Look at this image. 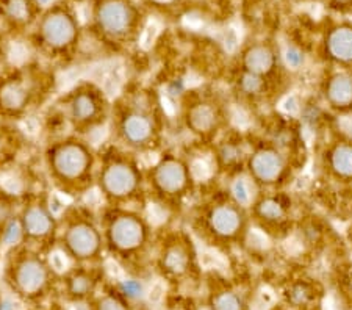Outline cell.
<instances>
[{
	"label": "cell",
	"instance_id": "obj_19",
	"mask_svg": "<svg viewBox=\"0 0 352 310\" xmlns=\"http://www.w3.org/2000/svg\"><path fill=\"white\" fill-rule=\"evenodd\" d=\"M24 89H21L19 87H8L3 89V102L7 107H21L24 104Z\"/></svg>",
	"mask_w": 352,
	"mask_h": 310
},
{
	"label": "cell",
	"instance_id": "obj_35",
	"mask_svg": "<svg viewBox=\"0 0 352 310\" xmlns=\"http://www.w3.org/2000/svg\"><path fill=\"white\" fill-rule=\"evenodd\" d=\"M282 110L289 113V115L296 113L299 110V105H298L296 98H294V96H288V98L282 102Z\"/></svg>",
	"mask_w": 352,
	"mask_h": 310
},
{
	"label": "cell",
	"instance_id": "obj_33",
	"mask_svg": "<svg viewBox=\"0 0 352 310\" xmlns=\"http://www.w3.org/2000/svg\"><path fill=\"white\" fill-rule=\"evenodd\" d=\"M98 310H124V307L121 302L113 300V298H105V300L100 301Z\"/></svg>",
	"mask_w": 352,
	"mask_h": 310
},
{
	"label": "cell",
	"instance_id": "obj_34",
	"mask_svg": "<svg viewBox=\"0 0 352 310\" xmlns=\"http://www.w3.org/2000/svg\"><path fill=\"white\" fill-rule=\"evenodd\" d=\"M163 293H164V287H163L162 282L158 280V282H155L154 285H152V289H151V291H149V300H151L152 302H158V301L162 300Z\"/></svg>",
	"mask_w": 352,
	"mask_h": 310
},
{
	"label": "cell",
	"instance_id": "obj_1",
	"mask_svg": "<svg viewBox=\"0 0 352 310\" xmlns=\"http://www.w3.org/2000/svg\"><path fill=\"white\" fill-rule=\"evenodd\" d=\"M136 10L132 0H100L94 19L107 35L124 36L135 24Z\"/></svg>",
	"mask_w": 352,
	"mask_h": 310
},
{
	"label": "cell",
	"instance_id": "obj_29",
	"mask_svg": "<svg viewBox=\"0 0 352 310\" xmlns=\"http://www.w3.org/2000/svg\"><path fill=\"white\" fill-rule=\"evenodd\" d=\"M191 171L197 179H207L210 176V173H212V168H210L206 160H197L195 162V165H192Z\"/></svg>",
	"mask_w": 352,
	"mask_h": 310
},
{
	"label": "cell",
	"instance_id": "obj_22",
	"mask_svg": "<svg viewBox=\"0 0 352 310\" xmlns=\"http://www.w3.org/2000/svg\"><path fill=\"white\" fill-rule=\"evenodd\" d=\"M263 88V83L260 80L258 77H255L252 74H249L243 78V89L249 94H255V93H260Z\"/></svg>",
	"mask_w": 352,
	"mask_h": 310
},
{
	"label": "cell",
	"instance_id": "obj_11",
	"mask_svg": "<svg viewBox=\"0 0 352 310\" xmlns=\"http://www.w3.org/2000/svg\"><path fill=\"white\" fill-rule=\"evenodd\" d=\"M116 240L118 245L124 247H132L136 245V241L141 239V230L138 224L133 221H124L116 225Z\"/></svg>",
	"mask_w": 352,
	"mask_h": 310
},
{
	"label": "cell",
	"instance_id": "obj_37",
	"mask_svg": "<svg viewBox=\"0 0 352 310\" xmlns=\"http://www.w3.org/2000/svg\"><path fill=\"white\" fill-rule=\"evenodd\" d=\"M122 289H124V291L129 293L130 296H136V295H138V293L141 291V285L138 284V282L129 280V282H124Z\"/></svg>",
	"mask_w": 352,
	"mask_h": 310
},
{
	"label": "cell",
	"instance_id": "obj_31",
	"mask_svg": "<svg viewBox=\"0 0 352 310\" xmlns=\"http://www.w3.org/2000/svg\"><path fill=\"white\" fill-rule=\"evenodd\" d=\"M155 36H157V27L155 25L146 27V30H143V36H141V44H143L144 47H149L151 44L154 43Z\"/></svg>",
	"mask_w": 352,
	"mask_h": 310
},
{
	"label": "cell",
	"instance_id": "obj_27",
	"mask_svg": "<svg viewBox=\"0 0 352 310\" xmlns=\"http://www.w3.org/2000/svg\"><path fill=\"white\" fill-rule=\"evenodd\" d=\"M202 263L206 265V267H210V268L224 267L223 258H221L218 254H214L212 251H204L202 252Z\"/></svg>",
	"mask_w": 352,
	"mask_h": 310
},
{
	"label": "cell",
	"instance_id": "obj_39",
	"mask_svg": "<svg viewBox=\"0 0 352 310\" xmlns=\"http://www.w3.org/2000/svg\"><path fill=\"white\" fill-rule=\"evenodd\" d=\"M3 185H5V188H8L10 191H13V193H16V191L21 190L19 180H16V179H13V177L3 179Z\"/></svg>",
	"mask_w": 352,
	"mask_h": 310
},
{
	"label": "cell",
	"instance_id": "obj_5",
	"mask_svg": "<svg viewBox=\"0 0 352 310\" xmlns=\"http://www.w3.org/2000/svg\"><path fill=\"white\" fill-rule=\"evenodd\" d=\"M254 169L260 179L271 182L279 176L282 169V159L274 152H262L254 159Z\"/></svg>",
	"mask_w": 352,
	"mask_h": 310
},
{
	"label": "cell",
	"instance_id": "obj_14",
	"mask_svg": "<svg viewBox=\"0 0 352 310\" xmlns=\"http://www.w3.org/2000/svg\"><path fill=\"white\" fill-rule=\"evenodd\" d=\"M65 157L60 159V168L63 169V173L66 174H78L83 169L85 165V159L83 154L76 151V149H67L63 152Z\"/></svg>",
	"mask_w": 352,
	"mask_h": 310
},
{
	"label": "cell",
	"instance_id": "obj_18",
	"mask_svg": "<svg viewBox=\"0 0 352 310\" xmlns=\"http://www.w3.org/2000/svg\"><path fill=\"white\" fill-rule=\"evenodd\" d=\"M214 310H241L240 298L234 293H224L214 300Z\"/></svg>",
	"mask_w": 352,
	"mask_h": 310
},
{
	"label": "cell",
	"instance_id": "obj_3",
	"mask_svg": "<svg viewBox=\"0 0 352 310\" xmlns=\"http://www.w3.org/2000/svg\"><path fill=\"white\" fill-rule=\"evenodd\" d=\"M326 50L332 58L349 63L352 61V24L342 22L326 33Z\"/></svg>",
	"mask_w": 352,
	"mask_h": 310
},
{
	"label": "cell",
	"instance_id": "obj_7",
	"mask_svg": "<svg viewBox=\"0 0 352 310\" xmlns=\"http://www.w3.org/2000/svg\"><path fill=\"white\" fill-rule=\"evenodd\" d=\"M329 96H331L333 104H349L352 100V78L346 76L333 78L331 88H329Z\"/></svg>",
	"mask_w": 352,
	"mask_h": 310
},
{
	"label": "cell",
	"instance_id": "obj_21",
	"mask_svg": "<svg viewBox=\"0 0 352 310\" xmlns=\"http://www.w3.org/2000/svg\"><path fill=\"white\" fill-rule=\"evenodd\" d=\"M232 190H234V195H235L236 201L240 202V204H248L251 195H249V187H248L246 180L238 179L236 182L234 184V188H232Z\"/></svg>",
	"mask_w": 352,
	"mask_h": 310
},
{
	"label": "cell",
	"instance_id": "obj_45",
	"mask_svg": "<svg viewBox=\"0 0 352 310\" xmlns=\"http://www.w3.org/2000/svg\"><path fill=\"white\" fill-rule=\"evenodd\" d=\"M344 127H346V131H349V132H352V120L349 118L348 121L344 122Z\"/></svg>",
	"mask_w": 352,
	"mask_h": 310
},
{
	"label": "cell",
	"instance_id": "obj_32",
	"mask_svg": "<svg viewBox=\"0 0 352 310\" xmlns=\"http://www.w3.org/2000/svg\"><path fill=\"white\" fill-rule=\"evenodd\" d=\"M146 2L155 8H173L177 7L184 0H146Z\"/></svg>",
	"mask_w": 352,
	"mask_h": 310
},
{
	"label": "cell",
	"instance_id": "obj_4",
	"mask_svg": "<svg viewBox=\"0 0 352 310\" xmlns=\"http://www.w3.org/2000/svg\"><path fill=\"white\" fill-rule=\"evenodd\" d=\"M45 282L44 269L38 263H25L22 265L18 274V284L25 293L38 291Z\"/></svg>",
	"mask_w": 352,
	"mask_h": 310
},
{
	"label": "cell",
	"instance_id": "obj_9",
	"mask_svg": "<svg viewBox=\"0 0 352 310\" xmlns=\"http://www.w3.org/2000/svg\"><path fill=\"white\" fill-rule=\"evenodd\" d=\"M238 225V215L232 208H218L213 213V228L221 234L235 232Z\"/></svg>",
	"mask_w": 352,
	"mask_h": 310
},
{
	"label": "cell",
	"instance_id": "obj_28",
	"mask_svg": "<svg viewBox=\"0 0 352 310\" xmlns=\"http://www.w3.org/2000/svg\"><path fill=\"white\" fill-rule=\"evenodd\" d=\"M212 118H213L212 113H210L207 109H204V110H197L192 120H195V124L199 129H207L213 121Z\"/></svg>",
	"mask_w": 352,
	"mask_h": 310
},
{
	"label": "cell",
	"instance_id": "obj_8",
	"mask_svg": "<svg viewBox=\"0 0 352 310\" xmlns=\"http://www.w3.org/2000/svg\"><path fill=\"white\" fill-rule=\"evenodd\" d=\"M72 250L80 254V256H88L96 247V236L88 228H78L74 230L69 236Z\"/></svg>",
	"mask_w": 352,
	"mask_h": 310
},
{
	"label": "cell",
	"instance_id": "obj_16",
	"mask_svg": "<svg viewBox=\"0 0 352 310\" xmlns=\"http://www.w3.org/2000/svg\"><path fill=\"white\" fill-rule=\"evenodd\" d=\"M126 129H127L126 132L129 133V137L135 141L144 140L147 135H149V124L138 116H133V120H130L126 124Z\"/></svg>",
	"mask_w": 352,
	"mask_h": 310
},
{
	"label": "cell",
	"instance_id": "obj_2",
	"mask_svg": "<svg viewBox=\"0 0 352 310\" xmlns=\"http://www.w3.org/2000/svg\"><path fill=\"white\" fill-rule=\"evenodd\" d=\"M41 33L45 41L54 47L71 44L77 33V22L66 10H54L41 22Z\"/></svg>",
	"mask_w": 352,
	"mask_h": 310
},
{
	"label": "cell",
	"instance_id": "obj_10",
	"mask_svg": "<svg viewBox=\"0 0 352 310\" xmlns=\"http://www.w3.org/2000/svg\"><path fill=\"white\" fill-rule=\"evenodd\" d=\"M33 5H36L35 0H7L5 13L16 22H25L30 19Z\"/></svg>",
	"mask_w": 352,
	"mask_h": 310
},
{
	"label": "cell",
	"instance_id": "obj_43",
	"mask_svg": "<svg viewBox=\"0 0 352 310\" xmlns=\"http://www.w3.org/2000/svg\"><path fill=\"white\" fill-rule=\"evenodd\" d=\"M107 267H109V272H110L113 276H121V272H119V268H118L116 265L113 263V262L107 263Z\"/></svg>",
	"mask_w": 352,
	"mask_h": 310
},
{
	"label": "cell",
	"instance_id": "obj_44",
	"mask_svg": "<svg viewBox=\"0 0 352 310\" xmlns=\"http://www.w3.org/2000/svg\"><path fill=\"white\" fill-rule=\"evenodd\" d=\"M35 2L38 7L45 8V7H52V5L55 3V0H35Z\"/></svg>",
	"mask_w": 352,
	"mask_h": 310
},
{
	"label": "cell",
	"instance_id": "obj_20",
	"mask_svg": "<svg viewBox=\"0 0 352 310\" xmlns=\"http://www.w3.org/2000/svg\"><path fill=\"white\" fill-rule=\"evenodd\" d=\"M262 215L266 219H280L283 217V208L276 201H265L262 204Z\"/></svg>",
	"mask_w": 352,
	"mask_h": 310
},
{
	"label": "cell",
	"instance_id": "obj_38",
	"mask_svg": "<svg viewBox=\"0 0 352 310\" xmlns=\"http://www.w3.org/2000/svg\"><path fill=\"white\" fill-rule=\"evenodd\" d=\"M88 289H89V284L87 282V279H76V282H74L72 285V290L77 293H85L88 291Z\"/></svg>",
	"mask_w": 352,
	"mask_h": 310
},
{
	"label": "cell",
	"instance_id": "obj_46",
	"mask_svg": "<svg viewBox=\"0 0 352 310\" xmlns=\"http://www.w3.org/2000/svg\"><path fill=\"white\" fill-rule=\"evenodd\" d=\"M71 310H88L85 306H82V304H76V306H72Z\"/></svg>",
	"mask_w": 352,
	"mask_h": 310
},
{
	"label": "cell",
	"instance_id": "obj_42",
	"mask_svg": "<svg viewBox=\"0 0 352 310\" xmlns=\"http://www.w3.org/2000/svg\"><path fill=\"white\" fill-rule=\"evenodd\" d=\"M99 201H100L99 193H96V191H91V193L88 195V202H89V204L94 206V204H98Z\"/></svg>",
	"mask_w": 352,
	"mask_h": 310
},
{
	"label": "cell",
	"instance_id": "obj_26",
	"mask_svg": "<svg viewBox=\"0 0 352 310\" xmlns=\"http://www.w3.org/2000/svg\"><path fill=\"white\" fill-rule=\"evenodd\" d=\"M21 239V229L18 224L11 223L7 225V229L3 230V241L7 245H13Z\"/></svg>",
	"mask_w": 352,
	"mask_h": 310
},
{
	"label": "cell",
	"instance_id": "obj_6",
	"mask_svg": "<svg viewBox=\"0 0 352 310\" xmlns=\"http://www.w3.org/2000/svg\"><path fill=\"white\" fill-rule=\"evenodd\" d=\"M246 65L252 72H266L274 65V55L271 49L263 44L254 46L246 54Z\"/></svg>",
	"mask_w": 352,
	"mask_h": 310
},
{
	"label": "cell",
	"instance_id": "obj_41",
	"mask_svg": "<svg viewBox=\"0 0 352 310\" xmlns=\"http://www.w3.org/2000/svg\"><path fill=\"white\" fill-rule=\"evenodd\" d=\"M25 129H27V132L35 133V132L38 131V122H36V120H33V118H27Z\"/></svg>",
	"mask_w": 352,
	"mask_h": 310
},
{
	"label": "cell",
	"instance_id": "obj_40",
	"mask_svg": "<svg viewBox=\"0 0 352 310\" xmlns=\"http://www.w3.org/2000/svg\"><path fill=\"white\" fill-rule=\"evenodd\" d=\"M63 207H65V201H61L60 196H54L52 197V210L55 213H58Z\"/></svg>",
	"mask_w": 352,
	"mask_h": 310
},
{
	"label": "cell",
	"instance_id": "obj_25",
	"mask_svg": "<svg viewBox=\"0 0 352 310\" xmlns=\"http://www.w3.org/2000/svg\"><path fill=\"white\" fill-rule=\"evenodd\" d=\"M166 265L169 269H173V272H182V269L185 268V257L184 254L180 252H171L166 258Z\"/></svg>",
	"mask_w": 352,
	"mask_h": 310
},
{
	"label": "cell",
	"instance_id": "obj_15",
	"mask_svg": "<svg viewBox=\"0 0 352 310\" xmlns=\"http://www.w3.org/2000/svg\"><path fill=\"white\" fill-rule=\"evenodd\" d=\"M158 179L164 188L175 190L184 184V171L175 165H168L164 169H162L158 174Z\"/></svg>",
	"mask_w": 352,
	"mask_h": 310
},
{
	"label": "cell",
	"instance_id": "obj_30",
	"mask_svg": "<svg viewBox=\"0 0 352 310\" xmlns=\"http://www.w3.org/2000/svg\"><path fill=\"white\" fill-rule=\"evenodd\" d=\"M93 111V107L87 98H80L76 102V115L78 116H88Z\"/></svg>",
	"mask_w": 352,
	"mask_h": 310
},
{
	"label": "cell",
	"instance_id": "obj_36",
	"mask_svg": "<svg viewBox=\"0 0 352 310\" xmlns=\"http://www.w3.org/2000/svg\"><path fill=\"white\" fill-rule=\"evenodd\" d=\"M52 267L56 269V272H63L66 268V258L63 254L55 252L52 256Z\"/></svg>",
	"mask_w": 352,
	"mask_h": 310
},
{
	"label": "cell",
	"instance_id": "obj_17",
	"mask_svg": "<svg viewBox=\"0 0 352 310\" xmlns=\"http://www.w3.org/2000/svg\"><path fill=\"white\" fill-rule=\"evenodd\" d=\"M27 228L30 229L32 234H44V232H47L49 221H47V218L43 215V213L32 210L30 213H28V218H27Z\"/></svg>",
	"mask_w": 352,
	"mask_h": 310
},
{
	"label": "cell",
	"instance_id": "obj_12",
	"mask_svg": "<svg viewBox=\"0 0 352 310\" xmlns=\"http://www.w3.org/2000/svg\"><path fill=\"white\" fill-rule=\"evenodd\" d=\"M107 184H109V188L111 191H116V193H124V191H129L133 185V177L132 173L126 171V169H113L107 176Z\"/></svg>",
	"mask_w": 352,
	"mask_h": 310
},
{
	"label": "cell",
	"instance_id": "obj_23",
	"mask_svg": "<svg viewBox=\"0 0 352 310\" xmlns=\"http://www.w3.org/2000/svg\"><path fill=\"white\" fill-rule=\"evenodd\" d=\"M285 61L288 63V66L299 67L304 65V55L296 47H288L285 52Z\"/></svg>",
	"mask_w": 352,
	"mask_h": 310
},
{
	"label": "cell",
	"instance_id": "obj_24",
	"mask_svg": "<svg viewBox=\"0 0 352 310\" xmlns=\"http://www.w3.org/2000/svg\"><path fill=\"white\" fill-rule=\"evenodd\" d=\"M324 7L331 8L338 13H346V11H352V0H321Z\"/></svg>",
	"mask_w": 352,
	"mask_h": 310
},
{
	"label": "cell",
	"instance_id": "obj_13",
	"mask_svg": "<svg viewBox=\"0 0 352 310\" xmlns=\"http://www.w3.org/2000/svg\"><path fill=\"white\" fill-rule=\"evenodd\" d=\"M332 165L335 171L342 176H352V148L349 146H343L338 148L332 154Z\"/></svg>",
	"mask_w": 352,
	"mask_h": 310
}]
</instances>
